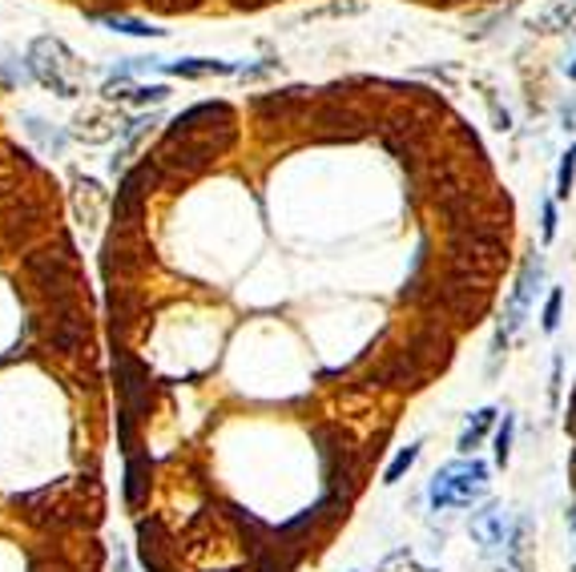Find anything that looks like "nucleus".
I'll list each match as a JSON object with an SVG mask.
<instances>
[{
	"mask_svg": "<svg viewBox=\"0 0 576 572\" xmlns=\"http://www.w3.org/2000/svg\"><path fill=\"white\" fill-rule=\"evenodd\" d=\"M239 141V118L234 109L222 106V101H210V106L185 109L182 118L165 130L162 145L153 153V162L162 173H174V178H194L210 162H218L222 153Z\"/></svg>",
	"mask_w": 576,
	"mask_h": 572,
	"instance_id": "f257e3e1",
	"label": "nucleus"
},
{
	"mask_svg": "<svg viewBox=\"0 0 576 572\" xmlns=\"http://www.w3.org/2000/svg\"><path fill=\"white\" fill-rule=\"evenodd\" d=\"M452 347H456L452 331L439 319H432V323L415 327L412 339L395 347L363 383L367 388H424L435 371H444L452 363Z\"/></svg>",
	"mask_w": 576,
	"mask_h": 572,
	"instance_id": "f03ea898",
	"label": "nucleus"
},
{
	"mask_svg": "<svg viewBox=\"0 0 576 572\" xmlns=\"http://www.w3.org/2000/svg\"><path fill=\"white\" fill-rule=\"evenodd\" d=\"M93 480H61L53 488H41V492H29V496H17V512H21L33 529H85L98 520V508L101 500H89L85 504V492H93Z\"/></svg>",
	"mask_w": 576,
	"mask_h": 572,
	"instance_id": "7ed1b4c3",
	"label": "nucleus"
},
{
	"mask_svg": "<svg viewBox=\"0 0 576 572\" xmlns=\"http://www.w3.org/2000/svg\"><path fill=\"white\" fill-rule=\"evenodd\" d=\"M24 279L41 294L44 303H57V299H77L81 294V262H77V250L69 238H49L41 247L24 250Z\"/></svg>",
	"mask_w": 576,
	"mask_h": 572,
	"instance_id": "20e7f679",
	"label": "nucleus"
},
{
	"mask_svg": "<svg viewBox=\"0 0 576 572\" xmlns=\"http://www.w3.org/2000/svg\"><path fill=\"white\" fill-rule=\"evenodd\" d=\"M415 303H424L432 314H444L447 323L472 327V323H479V319L488 314L492 294H488L484 282L464 279V274H456V270L444 267V274H432L427 287H420Z\"/></svg>",
	"mask_w": 576,
	"mask_h": 572,
	"instance_id": "39448f33",
	"label": "nucleus"
},
{
	"mask_svg": "<svg viewBox=\"0 0 576 572\" xmlns=\"http://www.w3.org/2000/svg\"><path fill=\"white\" fill-rule=\"evenodd\" d=\"M504 262H508V238L504 234H492V230L479 227L447 230V270H456L464 279L488 282L501 274Z\"/></svg>",
	"mask_w": 576,
	"mask_h": 572,
	"instance_id": "423d86ee",
	"label": "nucleus"
},
{
	"mask_svg": "<svg viewBox=\"0 0 576 572\" xmlns=\"http://www.w3.org/2000/svg\"><path fill=\"white\" fill-rule=\"evenodd\" d=\"M53 194L44 190L41 173H33V182L24 185L21 194L12 198L4 210H0V238L4 247L12 250H33L37 238L49 234V222H53Z\"/></svg>",
	"mask_w": 576,
	"mask_h": 572,
	"instance_id": "0eeeda50",
	"label": "nucleus"
},
{
	"mask_svg": "<svg viewBox=\"0 0 576 572\" xmlns=\"http://www.w3.org/2000/svg\"><path fill=\"white\" fill-rule=\"evenodd\" d=\"M153 267V247L145 238V227H118L109 230L105 250H101V270H105L109 287L113 282H133L142 279L145 270Z\"/></svg>",
	"mask_w": 576,
	"mask_h": 572,
	"instance_id": "6e6552de",
	"label": "nucleus"
},
{
	"mask_svg": "<svg viewBox=\"0 0 576 572\" xmlns=\"http://www.w3.org/2000/svg\"><path fill=\"white\" fill-rule=\"evenodd\" d=\"M29 69H33V77L44 89H53L57 98H77L81 86H85V66H81L57 37L33 41V49H29Z\"/></svg>",
	"mask_w": 576,
	"mask_h": 572,
	"instance_id": "1a4fd4ad",
	"label": "nucleus"
},
{
	"mask_svg": "<svg viewBox=\"0 0 576 572\" xmlns=\"http://www.w3.org/2000/svg\"><path fill=\"white\" fill-rule=\"evenodd\" d=\"M484 492H488V468L479 460H456L435 472L427 496H432L435 512H447V508H472Z\"/></svg>",
	"mask_w": 576,
	"mask_h": 572,
	"instance_id": "9d476101",
	"label": "nucleus"
},
{
	"mask_svg": "<svg viewBox=\"0 0 576 572\" xmlns=\"http://www.w3.org/2000/svg\"><path fill=\"white\" fill-rule=\"evenodd\" d=\"M41 335L57 355H77L81 347H89L93 323H89V307L81 303V294H77V299H57V303H49Z\"/></svg>",
	"mask_w": 576,
	"mask_h": 572,
	"instance_id": "9b49d317",
	"label": "nucleus"
},
{
	"mask_svg": "<svg viewBox=\"0 0 576 572\" xmlns=\"http://www.w3.org/2000/svg\"><path fill=\"white\" fill-rule=\"evenodd\" d=\"M319 443V460H323V475L335 496L347 500L355 475H360V452L351 448V435L338 432V428H319L315 432Z\"/></svg>",
	"mask_w": 576,
	"mask_h": 572,
	"instance_id": "f8f14e48",
	"label": "nucleus"
},
{
	"mask_svg": "<svg viewBox=\"0 0 576 572\" xmlns=\"http://www.w3.org/2000/svg\"><path fill=\"white\" fill-rule=\"evenodd\" d=\"M158 182H162L158 162H142L133 173H125V182L118 190V205H113V222L118 227H145V198L153 194Z\"/></svg>",
	"mask_w": 576,
	"mask_h": 572,
	"instance_id": "ddd939ff",
	"label": "nucleus"
},
{
	"mask_svg": "<svg viewBox=\"0 0 576 572\" xmlns=\"http://www.w3.org/2000/svg\"><path fill=\"white\" fill-rule=\"evenodd\" d=\"M113 368H118V383H121V395H125V415L133 420H142L145 411H150V395H153V383H150V371L130 355V351H118L113 359Z\"/></svg>",
	"mask_w": 576,
	"mask_h": 572,
	"instance_id": "4468645a",
	"label": "nucleus"
},
{
	"mask_svg": "<svg viewBox=\"0 0 576 572\" xmlns=\"http://www.w3.org/2000/svg\"><path fill=\"white\" fill-rule=\"evenodd\" d=\"M544 274V262L536 259V254H528L521 267V274H516V287H512V299H508V323H504V331H521L524 327V314H528V307H533V294H536V282H540Z\"/></svg>",
	"mask_w": 576,
	"mask_h": 572,
	"instance_id": "2eb2a0df",
	"label": "nucleus"
},
{
	"mask_svg": "<svg viewBox=\"0 0 576 572\" xmlns=\"http://www.w3.org/2000/svg\"><path fill=\"white\" fill-rule=\"evenodd\" d=\"M138 556L150 572H170L174 564V540L165 532L162 520H145L142 532H138Z\"/></svg>",
	"mask_w": 576,
	"mask_h": 572,
	"instance_id": "dca6fc26",
	"label": "nucleus"
},
{
	"mask_svg": "<svg viewBox=\"0 0 576 572\" xmlns=\"http://www.w3.org/2000/svg\"><path fill=\"white\" fill-rule=\"evenodd\" d=\"M33 162L24 158L21 150H12V145H0V210L12 202V198L21 194L24 185L33 182Z\"/></svg>",
	"mask_w": 576,
	"mask_h": 572,
	"instance_id": "f3484780",
	"label": "nucleus"
},
{
	"mask_svg": "<svg viewBox=\"0 0 576 572\" xmlns=\"http://www.w3.org/2000/svg\"><path fill=\"white\" fill-rule=\"evenodd\" d=\"M472 536L484 544V549H504V544H512V532H508V516H504L501 508L488 504L479 508L476 516H472Z\"/></svg>",
	"mask_w": 576,
	"mask_h": 572,
	"instance_id": "a211bd4d",
	"label": "nucleus"
},
{
	"mask_svg": "<svg viewBox=\"0 0 576 572\" xmlns=\"http://www.w3.org/2000/svg\"><path fill=\"white\" fill-rule=\"evenodd\" d=\"M105 205H109L105 190H101L93 178H81V182H77L73 210H77V218H81V227H98L101 218H105Z\"/></svg>",
	"mask_w": 576,
	"mask_h": 572,
	"instance_id": "6ab92c4d",
	"label": "nucleus"
},
{
	"mask_svg": "<svg viewBox=\"0 0 576 572\" xmlns=\"http://www.w3.org/2000/svg\"><path fill=\"white\" fill-rule=\"evenodd\" d=\"M145 496H150V455L133 452L130 468H125V500L130 508H142Z\"/></svg>",
	"mask_w": 576,
	"mask_h": 572,
	"instance_id": "aec40b11",
	"label": "nucleus"
},
{
	"mask_svg": "<svg viewBox=\"0 0 576 572\" xmlns=\"http://www.w3.org/2000/svg\"><path fill=\"white\" fill-rule=\"evenodd\" d=\"M492 420H496V411H492V408L476 411V415H472V423H468V428H464V435H459V452H464V455H472V452H476V448H479V440H484V435H488Z\"/></svg>",
	"mask_w": 576,
	"mask_h": 572,
	"instance_id": "412c9836",
	"label": "nucleus"
},
{
	"mask_svg": "<svg viewBox=\"0 0 576 572\" xmlns=\"http://www.w3.org/2000/svg\"><path fill=\"white\" fill-rule=\"evenodd\" d=\"M415 460H420V443H412V448H403V452L395 455V464L387 468V475H383V484H400L403 472H412Z\"/></svg>",
	"mask_w": 576,
	"mask_h": 572,
	"instance_id": "4be33fe9",
	"label": "nucleus"
},
{
	"mask_svg": "<svg viewBox=\"0 0 576 572\" xmlns=\"http://www.w3.org/2000/svg\"><path fill=\"white\" fill-rule=\"evenodd\" d=\"M170 73H178V77H206V73H230V66H222V61H182V66H170Z\"/></svg>",
	"mask_w": 576,
	"mask_h": 572,
	"instance_id": "5701e85b",
	"label": "nucleus"
},
{
	"mask_svg": "<svg viewBox=\"0 0 576 572\" xmlns=\"http://www.w3.org/2000/svg\"><path fill=\"white\" fill-rule=\"evenodd\" d=\"M573 178H576V145L565 153V162H560V178H556V194H560V198L573 194Z\"/></svg>",
	"mask_w": 576,
	"mask_h": 572,
	"instance_id": "b1692460",
	"label": "nucleus"
},
{
	"mask_svg": "<svg viewBox=\"0 0 576 572\" xmlns=\"http://www.w3.org/2000/svg\"><path fill=\"white\" fill-rule=\"evenodd\" d=\"M153 12H190V9H198L202 0H145Z\"/></svg>",
	"mask_w": 576,
	"mask_h": 572,
	"instance_id": "393cba45",
	"label": "nucleus"
},
{
	"mask_svg": "<svg viewBox=\"0 0 576 572\" xmlns=\"http://www.w3.org/2000/svg\"><path fill=\"white\" fill-rule=\"evenodd\" d=\"M508 452H512V415H504V428L501 435H496V460L508 464Z\"/></svg>",
	"mask_w": 576,
	"mask_h": 572,
	"instance_id": "a878e982",
	"label": "nucleus"
},
{
	"mask_svg": "<svg viewBox=\"0 0 576 572\" xmlns=\"http://www.w3.org/2000/svg\"><path fill=\"white\" fill-rule=\"evenodd\" d=\"M560 299H565L560 291L548 294V307H544V331H556V323H560Z\"/></svg>",
	"mask_w": 576,
	"mask_h": 572,
	"instance_id": "bb28decb",
	"label": "nucleus"
},
{
	"mask_svg": "<svg viewBox=\"0 0 576 572\" xmlns=\"http://www.w3.org/2000/svg\"><path fill=\"white\" fill-rule=\"evenodd\" d=\"M113 29H121V33H133V37H150V33H162V29H150V24H142V21H118V17H113Z\"/></svg>",
	"mask_w": 576,
	"mask_h": 572,
	"instance_id": "cd10ccee",
	"label": "nucleus"
},
{
	"mask_svg": "<svg viewBox=\"0 0 576 572\" xmlns=\"http://www.w3.org/2000/svg\"><path fill=\"white\" fill-rule=\"evenodd\" d=\"M556 234V210L553 205H544V242Z\"/></svg>",
	"mask_w": 576,
	"mask_h": 572,
	"instance_id": "c85d7f7f",
	"label": "nucleus"
},
{
	"mask_svg": "<svg viewBox=\"0 0 576 572\" xmlns=\"http://www.w3.org/2000/svg\"><path fill=\"white\" fill-rule=\"evenodd\" d=\"M560 121H565V130H576V101H573V106H565V113H560Z\"/></svg>",
	"mask_w": 576,
	"mask_h": 572,
	"instance_id": "c756f323",
	"label": "nucleus"
},
{
	"mask_svg": "<svg viewBox=\"0 0 576 572\" xmlns=\"http://www.w3.org/2000/svg\"><path fill=\"white\" fill-rule=\"evenodd\" d=\"M568 432L576 435V395H573V408H568Z\"/></svg>",
	"mask_w": 576,
	"mask_h": 572,
	"instance_id": "7c9ffc66",
	"label": "nucleus"
},
{
	"mask_svg": "<svg viewBox=\"0 0 576 572\" xmlns=\"http://www.w3.org/2000/svg\"><path fill=\"white\" fill-rule=\"evenodd\" d=\"M568 77H573V81H576V61H573V66H568Z\"/></svg>",
	"mask_w": 576,
	"mask_h": 572,
	"instance_id": "2f4dec72",
	"label": "nucleus"
},
{
	"mask_svg": "<svg viewBox=\"0 0 576 572\" xmlns=\"http://www.w3.org/2000/svg\"><path fill=\"white\" fill-rule=\"evenodd\" d=\"M573 480H576V452H573Z\"/></svg>",
	"mask_w": 576,
	"mask_h": 572,
	"instance_id": "473e14b6",
	"label": "nucleus"
},
{
	"mask_svg": "<svg viewBox=\"0 0 576 572\" xmlns=\"http://www.w3.org/2000/svg\"><path fill=\"white\" fill-rule=\"evenodd\" d=\"M496 572H508V569H496Z\"/></svg>",
	"mask_w": 576,
	"mask_h": 572,
	"instance_id": "72a5a7b5",
	"label": "nucleus"
}]
</instances>
